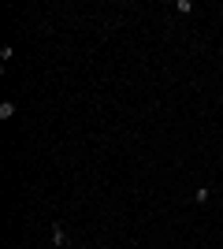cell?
Returning a JSON list of instances; mask_svg holds the SVG:
<instances>
[{"label": "cell", "instance_id": "cell-1", "mask_svg": "<svg viewBox=\"0 0 223 249\" xmlns=\"http://www.w3.org/2000/svg\"><path fill=\"white\" fill-rule=\"evenodd\" d=\"M67 246V231L64 223H52V249H64Z\"/></svg>", "mask_w": 223, "mask_h": 249}, {"label": "cell", "instance_id": "cell-2", "mask_svg": "<svg viewBox=\"0 0 223 249\" xmlns=\"http://www.w3.org/2000/svg\"><path fill=\"white\" fill-rule=\"evenodd\" d=\"M15 112H19V108H15V101H0V119H11Z\"/></svg>", "mask_w": 223, "mask_h": 249}, {"label": "cell", "instance_id": "cell-3", "mask_svg": "<svg viewBox=\"0 0 223 249\" xmlns=\"http://www.w3.org/2000/svg\"><path fill=\"white\" fill-rule=\"evenodd\" d=\"M11 60H15V45H4V49H0V63H4V67H8Z\"/></svg>", "mask_w": 223, "mask_h": 249}, {"label": "cell", "instance_id": "cell-4", "mask_svg": "<svg viewBox=\"0 0 223 249\" xmlns=\"http://www.w3.org/2000/svg\"><path fill=\"white\" fill-rule=\"evenodd\" d=\"M208 197H212V190H208V186H197V190H193V201H197V205H205Z\"/></svg>", "mask_w": 223, "mask_h": 249}, {"label": "cell", "instance_id": "cell-5", "mask_svg": "<svg viewBox=\"0 0 223 249\" xmlns=\"http://www.w3.org/2000/svg\"><path fill=\"white\" fill-rule=\"evenodd\" d=\"M175 11H182V15H190V11H193V0H175Z\"/></svg>", "mask_w": 223, "mask_h": 249}]
</instances>
